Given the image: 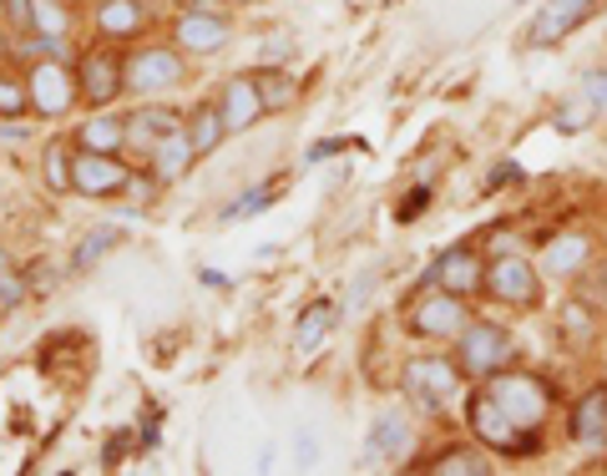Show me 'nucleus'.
<instances>
[{
  "mask_svg": "<svg viewBox=\"0 0 607 476\" xmlns=\"http://www.w3.org/2000/svg\"><path fill=\"white\" fill-rule=\"evenodd\" d=\"M6 25L15 37H31V0H6Z\"/></svg>",
  "mask_w": 607,
  "mask_h": 476,
  "instance_id": "obj_35",
  "label": "nucleus"
},
{
  "mask_svg": "<svg viewBox=\"0 0 607 476\" xmlns=\"http://www.w3.org/2000/svg\"><path fill=\"white\" fill-rule=\"evenodd\" d=\"M72 31V11L61 0H31V37H66Z\"/></svg>",
  "mask_w": 607,
  "mask_h": 476,
  "instance_id": "obj_27",
  "label": "nucleus"
},
{
  "mask_svg": "<svg viewBox=\"0 0 607 476\" xmlns=\"http://www.w3.org/2000/svg\"><path fill=\"white\" fill-rule=\"evenodd\" d=\"M0 304H25V279L15 275V263L6 249H0Z\"/></svg>",
  "mask_w": 607,
  "mask_h": 476,
  "instance_id": "obj_33",
  "label": "nucleus"
},
{
  "mask_svg": "<svg viewBox=\"0 0 607 476\" xmlns=\"http://www.w3.org/2000/svg\"><path fill=\"white\" fill-rule=\"evenodd\" d=\"M182 127H188V137H192V147H198V157H202V153H213V147L228 137L218 102H198V107H192L188 117H182Z\"/></svg>",
  "mask_w": 607,
  "mask_h": 476,
  "instance_id": "obj_22",
  "label": "nucleus"
},
{
  "mask_svg": "<svg viewBox=\"0 0 607 476\" xmlns=\"http://www.w3.org/2000/svg\"><path fill=\"white\" fill-rule=\"evenodd\" d=\"M430 284H441L446 294H456V299H471L477 289H486V263H481V253H471V249H451V253L436 259Z\"/></svg>",
  "mask_w": 607,
  "mask_h": 476,
  "instance_id": "obj_13",
  "label": "nucleus"
},
{
  "mask_svg": "<svg viewBox=\"0 0 607 476\" xmlns=\"http://www.w3.org/2000/svg\"><path fill=\"white\" fill-rule=\"evenodd\" d=\"M587 11H593V0H547L542 15L532 21V41H536V46H557V41L567 37Z\"/></svg>",
  "mask_w": 607,
  "mask_h": 476,
  "instance_id": "obj_19",
  "label": "nucleus"
},
{
  "mask_svg": "<svg viewBox=\"0 0 607 476\" xmlns=\"http://www.w3.org/2000/svg\"><path fill=\"white\" fill-rule=\"evenodd\" d=\"M253 76H259V92H263V112H289L299 102V82L284 66H263Z\"/></svg>",
  "mask_w": 607,
  "mask_h": 476,
  "instance_id": "obj_24",
  "label": "nucleus"
},
{
  "mask_svg": "<svg viewBox=\"0 0 607 476\" xmlns=\"http://www.w3.org/2000/svg\"><path fill=\"white\" fill-rule=\"evenodd\" d=\"M334 330V304H310V310L299 314V324H294V345L299 350H314V345H324V334Z\"/></svg>",
  "mask_w": 607,
  "mask_h": 476,
  "instance_id": "obj_26",
  "label": "nucleus"
},
{
  "mask_svg": "<svg viewBox=\"0 0 607 476\" xmlns=\"http://www.w3.org/2000/svg\"><path fill=\"white\" fill-rule=\"evenodd\" d=\"M0 310H6V304H0Z\"/></svg>",
  "mask_w": 607,
  "mask_h": 476,
  "instance_id": "obj_43",
  "label": "nucleus"
},
{
  "mask_svg": "<svg viewBox=\"0 0 607 476\" xmlns=\"http://www.w3.org/2000/svg\"><path fill=\"white\" fill-rule=\"evenodd\" d=\"M597 112H603V107H597L587 92L583 96H562V107H557V117H552V122H557V132H587Z\"/></svg>",
  "mask_w": 607,
  "mask_h": 476,
  "instance_id": "obj_29",
  "label": "nucleus"
},
{
  "mask_svg": "<svg viewBox=\"0 0 607 476\" xmlns=\"http://www.w3.org/2000/svg\"><path fill=\"white\" fill-rule=\"evenodd\" d=\"M471 324V314H465V304L456 294H420L416 304H410V330L420 334V340H456V334Z\"/></svg>",
  "mask_w": 607,
  "mask_h": 476,
  "instance_id": "obj_10",
  "label": "nucleus"
},
{
  "mask_svg": "<svg viewBox=\"0 0 607 476\" xmlns=\"http://www.w3.org/2000/svg\"><path fill=\"white\" fill-rule=\"evenodd\" d=\"M426 203H430V183H420V188H416V193H410V198L400 203V214H395V218H400V224H410V218H416L420 208H426Z\"/></svg>",
  "mask_w": 607,
  "mask_h": 476,
  "instance_id": "obj_36",
  "label": "nucleus"
},
{
  "mask_svg": "<svg viewBox=\"0 0 607 476\" xmlns=\"http://www.w3.org/2000/svg\"><path fill=\"white\" fill-rule=\"evenodd\" d=\"M182 117L172 107H157V102H143V107L127 117V143L132 147H143V153H153L157 143H163L167 132H178Z\"/></svg>",
  "mask_w": 607,
  "mask_h": 476,
  "instance_id": "obj_20",
  "label": "nucleus"
},
{
  "mask_svg": "<svg viewBox=\"0 0 607 476\" xmlns=\"http://www.w3.org/2000/svg\"><path fill=\"white\" fill-rule=\"evenodd\" d=\"M41 173H46V188L51 193H72V183H76V153L66 143H51L46 153H41Z\"/></svg>",
  "mask_w": 607,
  "mask_h": 476,
  "instance_id": "obj_25",
  "label": "nucleus"
},
{
  "mask_svg": "<svg viewBox=\"0 0 607 476\" xmlns=\"http://www.w3.org/2000/svg\"><path fill=\"white\" fill-rule=\"evenodd\" d=\"M31 107V92H25V76L0 72V117H21Z\"/></svg>",
  "mask_w": 607,
  "mask_h": 476,
  "instance_id": "obj_32",
  "label": "nucleus"
},
{
  "mask_svg": "<svg viewBox=\"0 0 607 476\" xmlns=\"http://www.w3.org/2000/svg\"><path fill=\"white\" fill-rule=\"evenodd\" d=\"M486 395L522 431H542V421H547V411H552L547 385L536 381V375H522V370H496V375H491V385H486Z\"/></svg>",
  "mask_w": 607,
  "mask_h": 476,
  "instance_id": "obj_3",
  "label": "nucleus"
},
{
  "mask_svg": "<svg viewBox=\"0 0 607 476\" xmlns=\"http://www.w3.org/2000/svg\"><path fill=\"white\" fill-rule=\"evenodd\" d=\"M405 441H410V426H405V416H395V411H385L375 426H369V441H365V466H385L395 462V456L405 452Z\"/></svg>",
  "mask_w": 607,
  "mask_h": 476,
  "instance_id": "obj_21",
  "label": "nucleus"
},
{
  "mask_svg": "<svg viewBox=\"0 0 607 476\" xmlns=\"http://www.w3.org/2000/svg\"><path fill=\"white\" fill-rule=\"evenodd\" d=\"M289 51H294V41H289V37H274L269 46H263V56H269V66H284Z\"/></svg>",
  "mask_w": 607,
  "mask_h": 476,
  "instance_id": "obj_39",
  "label": "nucleus"
},
{
  "mask_svg": "<svg viewBox=\"0 0 607 476\" xmlns=\"http://www.w3.org/2000/svg\"><path fill=\"white\" fill-rule=\"evenodd\" d=\"M456 360L471 381H491L496 370H506L512 360V334L501 324H486V320H471L461 334H456Z\"/></svg>",
  "mask_w": 607,
  "mask_h": 476,
  "instance_id": "obj_4",
  "label": "nucleus"
},
{
  "mask_svg": "<svg viewBox=\"0 0 607 476\" xmlns=\"http://www.w3.org/2000/svg\"><path fill=\"white\" fill-rule=\"evenodd\" d=\"M562 340H567V345H577V350L593 345V340H597V320L587 314L583 299H572L567 310H562Z\"/></svg>",
  "mask_w": 607,
  "mask_h": 476,
  "instance_id": "obj_28",
  "label": "nucleus"
},
{
  "mask_svg": "<svg viewBox=\"0 0 607 476\" xmlns=\"http://www.w3.org/2000/svg\"><path fill=\"white\" fill-rule=\"evenodd\" d=\"M76 86H82V102L92 107H112L122 92H127V56H112V51L92 46L76 56Z\"/></svg>",
  "mask_w": 607,
  "mask_h": 476,
  "instance_id": "obj_7",
  "label": "nucleus"
},
{
  "mask_svg": "<svg viewBox=\"0 0 607 476\" xmlns=\"http://www.w3.org/2000/svg\"><path fill=\"white\" fill-rule=\"evenodd\" d=\"M122 238V228L117 224H107V228H92V234L82 238V244H76V253H72V269H92L96 263V253H107L112 244H117Z\"/></svg>",
  "mask_w": 607,
  "mask_h": 476,
  "instance_id": "obj_30",
  "label": "nucleus"
},
{
  "mask_svg": "<svg viewBox=\"0 0 607 476\" xmlns=\"http://www.w3.org/2000/svg\"><path fill=\"white\" fill-rule=\"evenodd\" d=\"M92 25H96V37L102 41H132V37H143L147 6L143 0H96Z\"/></svg>",
  "mask_w": 607,
  "mask_h": 476,
  "instance_id": "obj_14",
  "label": "nucleus"
},
{
  "mask_svg": "<svg viewBox=\"0 0 607 476\" xmlns=\"http://www.w3.org/2000/svg\"><path fill=\"white\" fill-rule=\"evenodd\" d=\"M572 441L587 446V452H607V385L587 391L572 411Z\"/></svg>",
  "mask_w": 607,
  "mask_h": 476,
  "instance_id": "obj_15",
  "label": "nucleus"
},
{
  "mask_svg": "<svg viewBox=\"0 0 607 476\" xmlns=\"http://www.w3.org/2000/svg\"><path fill=\"white\" fill-rule=\"evenodd\" d=\"M426 472H436V476H486L491 462L477 452V446H446L436 462H426Z\"/></svg>",
  "mask_w": 607,
  "mask_h": 476,
  "instance_id": "obj_23",
  "label": "nucleus"
},
{
  "mask_svg": "<svg viewBox=\"0 0 607 476\" xmlns=\"http://www.w3.org/2000/svg\"><path fill=\"white\" fill-rule=\"evenodd\" d=\"M269 203H274V188H249V193H243V198H233V203H228V208H223V224H243V218L263 214Z\"/></svg>",
  "mask_w": 607,
  "mask_h": 476,
  "instance_id": "obj_31",
  "label": "nucleus"
},
{
  "mask_svg": "<svg viewBox=\"0 0 607 476\" xmlns=\"http://www.w3.org/2000/svg\"><path fill=\"white\" fill-rule=\"evenodd\" d=\"M127 178H132V167L122 163L117 153H82V147H76L72 193H82V198H122Z\"/></svg>",
  "mask_w": 607,
  "mask_h": 476,
  "instance_id": "obj_11",
  "label": "nucleus"
},
{
  "mask_svg": "<svg viewBox=\"0 0 607 476\" xmlns=\"http://www.w3.org/2000/svg\"><path fill=\"white\" fill-rule=\"evenodd\" d=\"M465 370L461 360H441V355H426V360H410V365L400 370V385L405 395H410V405H416L426 421H436L446 411V401H451L456 391H461Z\"/></svg>",
  "mask_w": 607,
  "mask_h": 476,
  "instance_id": "obj_1",
  "label": "nucleus"
},
{
  "mask_svg": "<svg viewBox=\"0 0 607 476\" xmlns=\"http://www.w3.org/2000/svg\"><path fill=\"white\" fill-rule=\"evenodd\" d=\"M587 263H593V238H587V234H562V238H552L547 249H542V269H547L552 279L583 275Z\"/></svg>",
  "mask_w": 607,
  "mask_h": 476,
  "instance_id": "obj_17",
  "label": "nucleus"
},
{
  "mask_svg": "<svg viewBox=\"0 0 607 476\" xmlns=\"http://www.w3.org/2000/svg\"><path fill=\"white\" fill-rule=\"evenodd\" d=\"M233 25L223 11H198V6H182L178 21H172V41H178L182 56H213L228 46Z\"/></svg>",
  "mask_w": 607,
  "mask_h": 476,
  "instance_id": "obj_8",
  "label": "nucleus"
},
{
  "mask_svg": "<svg viewBox=\"0 0 607 476\" xmlns=\"http://www.w3.org/2000/svg\"><path fill=\"white\" fill-rule=\"evenodd\" d=\"M198 163V147H192V137H188V127H178V132H167L163 143L147 153V167H153L163 183H178V178H188V167Z\"/></svg>",
  "mask_w": 607,
  "mask_h": 476,
  "instance_id": "obj_16",
  "label": "nucleus"
},
{
  "mask_svg": "<svg viewBox=\"0 0 607 476\" xmlns=\"http://www.w3.org/2000/svg\"><path fill=\"white\" fill-rule=\"evenodd\" d=\"M76 147H82V153H122V147H127V117L96 107L92 117L76 127Z\"/></svg>",
  "mask_w": 607,
  "mask_h": 476,
  "instance_id": "obj_18",
  "label": "nucleus"
},
{
  "mask_svg": "<svg viewBox=\"0 0 607 476\" xmlns=\"http://www.w3.org/2000/svg\"><path fill=\"white\" fill-rule=\"evenodd\" d=\"M127 446H132V436H127V431H117V436L102 446V466H117L122 456H127Z\"/></svg>",
  "mask_w": 607,
  "mask_h": 476,
  "instance_id": "obj_37",
  "label": "nucleus"
},
{
  "mask_svg": "<svg viewBox=\"0 0 607 476\" xmlns=\"http://www.w3.org/2000/svg\"><path fill=\"white\" fill-rule=\"evenodd\" d=\"M465 421H471V431L486 441L491 452H506V456H532L536 452V431H522L486 391H477L465 401Z\"/></svg>",
  "mask_w": 607,
  "mask_h": 476,
  "instance_id": "obj_5",
  "label": "nucleus"
},
{
  "mask_svg": "<svg viewBox=\"0 0 607 476\" xmlns=\"http://www.w3.org/2000/svg\"><path fill=\"white\" fill-rule=\"evenodd\" d=\"M218 112H223L228 137H239V132H249L259 117H269V112H263L259 76H228L223 92H218Z\"/></svg>",
  "mask_w": 607,
  "mask_h": 476,
  "instance_id": "obj_12",
  "label": "nucleus"
},
{
  "mask_svg": "<svg viewBox=\"0 0 607 476\" xmlns=\"http://www.w3.org/2000/svg\"><path fill=\"white\" fill-rule=\"evenodd\" d=\"M182 76H188V61H182V51H172V46L127 51V92L157 96V92H172V86H182Z\"/></svg>",
  "mask_w": 607,
  "mask_h": 476,
  "instance_id": "obj_6",
  "label": "nucleus"
},
{
  "mask_svg": "<svg viewBox=\"0 0 607 476\" xmlns=\"http://www.w3.org/2000/svg\"><path fill=\"white\" fill-rule=\"evenodd\" d=\"M486 294L501 299V304H516V310H532L542 299V279H536V269L522 253H501L486 269Z\"/></svg>",
  "mask_w": 607,
  "mask_h": 476,
  "instance_id": "obj_9",
  "label": "nucleus"
},
{
  "mask_svg": "<svg viewBox=\"0 0 607 476\" xmlns=\"http://www.w3.org/2000/svg\"><path fill=\"white\" fill-rule=\"evenodd\" d=\"M583 92L593 96L597 107H607V72H587V82H583Z\"/></svg>",
  "mask_w": 607,
  "mask_h": 476,
  "instance_id": "obj_38",
  "label": "nucleus"
},
{
  "mask_svg": "<svg viewBox=\"0 0 607 476\" xmlns=\"http://www.w3.org/2000/svg\"><path fill=\"white\" fill-rule=\"evenodd\" d=\"M223 6H228V0H223ZM233 6H253V0H233Z\"/></svg>",
  "mask_w": 607,
  "mask_h": 476,
  "instance_id": "obj_41",
  "label": "nucleus"
},
{
  "mask_svg": "<svg viewBox=\"0 0 607 476\" xmlns=\"http://www.w3.org/2000/svg\"><path fill=\"white\" fill-rule=\"evenodd\" d=\"M516 178H522L516 167H496V173H491V183H486V188H501V183H516Z\"/></svg>",
  "mask_w": 607,
  "mask_h": 476,
  "instance_id": "obj_40",
  "label": "nucleus"
},
{
  "mask_svg": "<svg viewBox=\"0 0 607 476\" xmlns=\"http://www.w3.org/2000/svg\"><path fill=\"white\" fill-rule=\"evenodd\" d=\"M0 21H6V0H0Z\"/></svg>",
  "mask_w": 607,
  "mask_h": 476,
  "instance_id": "obj_42",
  "label": "nucleus"
},
{
  "mask_svg": "<svg viewBox=\"0 0 607 476\" xmlns=\"http://www.w3.org/2000/svg\"><path fill=\"white\" fill-rule=\"evenodd\" d=\"M25 92H31V112L51 122L66 117L82 102V86H76V72L66 66V56L25 61Z\"/></svg>",
  "mask_w": 607,
  "mask_h": 476,
  "instance_id": "obj_2",
  "label": "nucleus"
},
{
  "mask_svg": "<svg viewBox=\"0 0 607 476\" xmlns=\"http://www.w3.org/2000/svg\"><path fill=\"white\" fill-rule=\"evenodd\" d=\"M157 188H163V178H157L153 167H147V173H132L127 188H122V198H127V203H153Z\"/></svg>",
  "mask_w": 607,
  "mask_h": 476,
  "instance_id": "obj_34",
  "label": "nucleus"
}]
</instances>
